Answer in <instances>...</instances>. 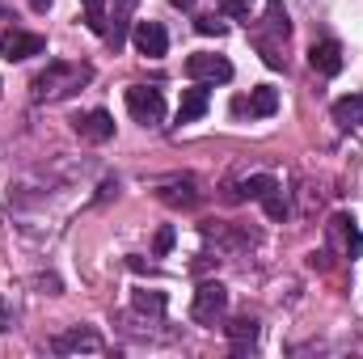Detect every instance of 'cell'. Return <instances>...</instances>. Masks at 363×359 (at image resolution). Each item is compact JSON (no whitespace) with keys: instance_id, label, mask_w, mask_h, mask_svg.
<instances>
[{"instance_id":"6da1fadb","label":"cell","mask_w":363,"mask_h":359,"mask_svg":"<svg viewBox=\"0 0 363 359\" xmlns=\"http://www.w3.org/2000/svg\"><path fill=\"white\" fill-rule=\"evenodd\" d=\"M93 77L89 64H68V60H51L38 77H34V101H64Z\"/></svg>"},{"instance_id":"7a4b0ae2","label":"cell","mask_w":363,"mask_h":359,"mask_svg":"<svg viewBox=\"0 0 363 359\" xmlns=\"http://www.w3.org/2000/svg\"><path fill=\"white\" fill-rule=\"evenodd\" d=\"M127 110H131L135 123L161 127V118H165V97H161V89H152V85H131V89H127Z\"/></svg>"},{"instance_id":"3957f363","label":"cell","mask_w":363,"mask_h":359,"mask_svg":"<svg viewBox=\"0 0 363 359\" xmlns=\"http://www.w3.org/2000/svg\"><path fill=\"white\" fill-rule=\"evenodd\" d=\"M241 194H245V199H258V203L267 207V216H271V220H283V216H287L283 186H279L271 174H254V178H245V182H241Z\"/></svg>"},{"instance_id":"277c9868","label":"cell","mask_w":363,"mask_h":359,"mask_svg":"<svg viewBox=\"0 0 363 359\" xmlns=\"http://www.w3.org/2000/svg\"><path fill=\"white\" fill-rule=\"evenodd\" d=\"M224 309H228V287H224V283H203V287L194 292L190 317H194L199 326H216V321L224 317Z\"/></svg>"},{"instance_id":"5b68a950","label":"cell","mask_w":363,"mask_h":359,"mask_svg":"<svg viewBox=\"0 0 363 359\" xmlns=\"http://www.w3.org/2000/svg\"><path fill=\"white\" fill-rule=\"evenodd\" d=\"M47 51V38L43 34H26V30H0V55L9 64H21L30 55H43Z\"/></svg>"},{"instance_id":"8992f818","label":"cell","mask_w":363,"mask_h":359,"mask_svg":"<svg viewBox=\"0 0 363 359\" xmlns=\"http://www.w3.org/2000/svg\"><path fill=\"white\" fill-rule=\"evenodd\" d=\"M131 43H135V51H140L144 60H161V55L169 51V34H165L161 21H135Z\"/></svg>"},{"instance_id":"52a82bcc","label":"cell","mask_w":363,"mask_h":359,"mask_svg":"<svg viewBox=\"0 0 363 359\" xmlns=\"http://www.w3.org/2000/svg\"><path fill=\"white\" fill-rule=\"evenodd\" d=\"M186 77L190 81H233V64L224 60V55H207V51H194L190 60H186Z\"/></svg>"},{"instance_id":"ba28073f","label":"cell","mask_w":363,"mask_h":359,"mask_svg":"<svg viewBox=\"0 0 363 359\" xmlns=\"http://www.w3.org/2000/svg\"><path fill=\"white\" fill-rule=\"evenodd\" d=\"M308 64H313V72H321V77H338V72H342V47H338L334 38H325V43H317V47L308 51Z\"/></svg>"},{"instance_id":"9c48e42d","label":"cell","mask_w":363,"mask_h":359,"mask_svg":"<svg viewBox=\"0 0 363 359\" xmlns=\"http://www.w3.org/2000/svg\"><path fill=\"white\" fill-rule=\"evenodd\" d=\"M51 351H60V355L89 351V355H97V351H101V334H93V330H68V334H60V338L51 343Z\"/></svg>"},{"instance_id":"30bf717a","label":"cell","mask_w":363,"mask_h":359,"mask_svg":"<svg viewBox=\"0 0 363 359\" xmlns=\"http://www.w3.org/2000/svg\"><path fill=\"white\" fill-rule=\"evenodd\" d=\"M77 131H81V140H89V144H106V140L114 136V118H110L106 110H89V114L77 123Z\"/></svg>"},{"instance_id":"8fae6325","label":"cell","mask_w":363,"mask_h":359,"mask_svg":"<svg viewBox=\"0 0 363 359\" xmlns=\"http://www.w3.org/2000/svg\"><path fill=\"white\" fill-rule=\"evenodd\" d=\"M207 106H211V93L203 89V85L186 89V93H182V106H178V123H194V118H203V114H207Z\"/></svg>"},{"instance_id":"7c38bea8","label":"cell","mask_w":363,"mask_h":359,"mask_svg":"<svg viewBox=\"0 0 363 359\" xmlns=\"http://www.w3.org/2000/svg\"><path fill=\"white\" fill-rule=\"evenodd\" d=\"M334 123L338 127H359L363 123V93H347L334 101Z\"/></svg>"},{"instance_id":"4fadbf2b","label":"cell","mask_w":363,"mask_h":359,"mask_svg":"<svg viewBox=\"0 0 363 359\" xmlns=\"http://www.w3.org/2000/svg\"><path fill=\"white\" fill-rule=\"evenodd\" d=\"M241 110H250L254 118H271L274 110H279V93H274V85H258V89L250 93V101H245Z\"/></svg>"},{"instance_id":"5bb4252c","label":"cell","mask_w":363,"mask_h":359,"mask_svg":"<svg viewBox=\"0 0 363 359\" xmlns=\"http://www.w3.org/2000/svg\"><path fill=\"white\" fill-rule=\"evenodd\" d=\"M334 233L342 237V250H347L351 258H359L363 254V233L355 228V220H351V216H334Z\"/></svg>"},{"instance_id":"9a60e30c","label":"cell","mask_w":363,"mask_h":359,"mask_svg":"<svg viewBox=\"0 0 363 359\" xmlns=\"http://www.w3.org/2000/svg\"><path fill=\"white\" fill-rule=\"evenodd\" d=\"M131 309L135 313H148V317H161L165 313V296L161 292H135L131 296Z\"/></svg>"},{"instance_id":"2e32d148","label":"cell","mask_w":363,"mask_h":359,"mask_svg":"<svg viewBox=\"0 0 363 359\" xmlns=\"http://www.w3.org/2000/svg\"><path fill=\"white\" fill-rule=\"evenodd\" d=\"M85 4V17H89L93 34H106V0H81Z\"/></svg>"},{"instance_id":"e0dca14e","label":"cell","mask_w":363,"mask_h":359,"mask_svg":"<svg viewBox=\"0 0 363 359\" xmlns=\"http://www.w3.org/2000/svg\"><path fill=\"white\" fill-rule=\"evenodd\" d=\"M228 334H233V343H245V338L254 343V334H258V321H254V317H241V321H233V326H228Z\"/></svg>"},{"instance_id":"ac0fdd59","label":"cell","mask_w":363,"mask_h":359,"mask_svg":"<svg viewBox=\"0 0 363 359\" xmlns=\"http://www.w3.org/2000/svg\"><path fill=\"white\" fill-rule=\"evenodd\" d=\"M194 30H199V34H216V38H220L228 26H224L220 17H199V21H194Z\"/></svg>"},{"instance_id":"d6986e66","label":"cell","mask_w":363,"mask_h":359,"mask_svg":"<svg viewBox=\"0 0 363 359\" xmlns=\"http://www.w3.org/2000/svg\"><path fill=\"white\" fill-rule=\"evenodd\" d=\"M169 245H174V233H169V228H161V237H157V254H165Z\"/></svg>"},{"instance_id":"ffe728a7","label":"cell","mask_w":363,"mask_h":359,"mask_svg":"<svg viewBox=\"0 0 363 359\" xmlns=\"http://www.w3.org/2000/svg\"><path fill=\"white\" fill-rule=\"evenodd\" d=\"M0 330H9V309H4V300H0Z\"/></svg>"},{"instance_id":"44dd1931","label":"cell","mask_w":363,"mask_h":359,"mask_svg":"<svg viewBox=\"0 0 363 359\" xmlns=\"http://www.w3.org/2000/svg\"><path fill=\"white\" fill-rule=\"evenodd\" d=\"M30 9H38V13H47V9H51V0H30Z\"/></svg>"},{"instance_id":"7402d4cb","label":"cell","mask_w":363,"mask_h":359,"mask_svg":"<svg viewBox=\"0 0 363 359\" xmlns=\"http://www.w3.org/2000/svg\"><path fill=\"white\" fill-rule=\"evenodd\" d=\"M169 4H174V9H190V4H194V0H169Z\"/></svg>"}]
</instances>
